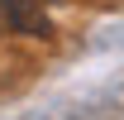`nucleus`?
I'll list each match as a JSON object with an SVG mask.
<instances>
[{
	"label": "nucleus",
	"instance_id": "nucleus-1",
	"mask_svg": "<svg viewBox=\"0 0 124 120\" xmlns=\"http://www.w3.org/2000/svg\"><path fill=\"white\" fill-rule=\"evenodd\" d=\"M0 19L15 34H48V15L43 0H0Z\"/></svg>",
	"mask_w": 124,
	"mask_h": 120
}]
</instances>
